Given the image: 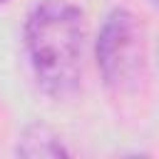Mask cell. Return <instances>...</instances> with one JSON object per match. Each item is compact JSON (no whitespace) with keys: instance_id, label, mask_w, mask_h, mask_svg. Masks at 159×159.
Masks as SVG:
<instances>
[{"instance_id":"3957f363","label":"cell","mask_w":159,"mask_h":159,"mask_svg":"<svg viewBox=\"0 0 159 159\" xmlns=\"http://www.w3.org/2000/svg\"><path fill=\"white\" fill-rule=\"evenodd\" d=\"M15 152L20 157H27V159H40V157L60 159V157H67L70 154L65 149L62 139L47 124H30V127H25L22 134H20V139H17Z\"/></svg>"},{"instance_id":"277c9868","label":"cell","mask_w":159,"mask_h":159,"mask_svg":"<svg viewBox=\"0 0 159 159\" xmlns=\"http://www.w3.org/2000/svg\"><path fill=\"white\" fill-rule=\"evenodd\" d=\"M0 2H5V0H0Z\"/></svg>"},{"instance_id":"6da1fadb","label":"cell","mask_w":159,"mask_h":159,"mask_svg":"<svg viewBox=\"0 0 159 159\" xmlns=\"http://www.w3.org/2000/svg\"><path fill=\"white\" fill-rule=\"evenodd\" d=\"M87 25L67 0H40L25 20V47L37 84L50 97H70L82 80Z\"/></svg>"},{"instance_id":"7a4b0ae2","label":"cell","mask_w":159,"mask_h":159,"mask_svg":"<svg viewBox=\"0 0 159 159\" xmlns=\"http://www.w3.org/2000/svg\"><path fill=\"white\" fill-rule=\"evenodd\" d=\"M94 52L99 75L112 92H134L147 80V30L132 10L114 7L104 17Z\"/></svg>"}]
</instances>
